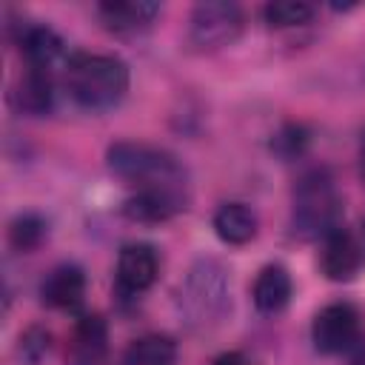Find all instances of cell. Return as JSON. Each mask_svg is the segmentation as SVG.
I'll return each instance as SVG.
<instances>
[{"instance_id": "cell-21", "label": "cell", "mask_w": 365, "mask_h": 365, "mask_svg": "<svg viewBox=\"0 0 365 365\" xmlns=\"http://www.w3.org/2000/svg\"><path fill=\"white\" fill-rule=\"evenodd\" d=\"M359 174H362V182H365V137H362V145H359Z\"/></svg>"}, {"instance_id": "cell-6", "label": "cell", "mask_w": 365, "mask_h": 365, "mask_svg": "<svg viewBox=\"0 0 365 365\" xmlns=\"http://www.w3.org/2000/svg\"><path fill=\"white\" fill-rule=\"evenodd\" d=\"M359 336V311L348 302L325 305L311 325V339L319 354H342Z\"/></svg>"}, {"instance_id": "cell-14", "label": "cell", "mask_w": 365, "mask_h": 365, "mask_svg": "<svg viewBox=\"0 0 365 365\" xmlns=\"http://www.w3.org/2000/svg\"><path fill=\"white\" fill-rule=\"evenodd\" d=\"M214 231L228 245H242L257 234V214L245 202H225L214 214Z\"/></svg>"}, {"instance_id": "cell-19", "label": "cell", "mask_w": 365, "mask_h": 365, "mask_svg": "<svg viewBox=\"0 0 365 365\" xmlns=\"http://www.w3.org/2000/svg\"><path fill=\"white\" fill-rule=\"evenodd\" d=\"M20 354L34 365V362H40V356L43 354H48V334L46 331H40V328H31L23 339H20Z\"/></svg>"}, {"instance_id": "cell-2", "label": "cell", "mask_w": 365, "mask_h": 365, "mask_svg": "<svg viewBox=\"0 0 365 365\" xmlns=\"http://www.w3.org/2000/svg\"><path fill=\"white\" fill-rule=\"evenodd\" d=\"M63 83L80 108L106 111L114 108L128 91V66L114 54L74 51L66 57Z\"/></svg>"}, {"instance_id": "cell-10", "label": "cell", "mask_w": 365, "mask_h": 365, "mask_svg": "<svg viewBox=\"0 0 365 365\" xmlns=\"http://www.w3.org/2000/svg\"><path fill=\"white\" fill-rule=\"evenodd\" d=\"M83 294H86V274L71 265V262H63L57 268H51L40 285V297L46 305L51 308H60V311H71L83 302Z\"/></svg>"}, {"instance_id": "cell-18", "label": "cell", "mask_w": 365, "mask_h": 365, "mask_svg": "<svg viewBox=\"0 0 365 365\" xmlns=\"http://www.w3.org/2000/svg\"><path fill=\"white\" fill-rule=\"evenodd\" d=\"M43 237H46V220L37 217V214H20V217L11 222V228H9V240H11V245L20 248V251L37 248V245L43 242Z\"/></svg>"}, {"instance_id": "cell-22", "label": "cell", "mask_w": 365, "mask_h": 365, "mask_svg": "<svg viewBox=\"0 0 365 365\" xmlns=\"http://www.w3.org/2000/svg\"><path fill=\"white\" fill-rule=\"evenodd\" d=\"M362 77H365V66H362Z\"/></svg>"}, {"instance_id": "cell-16", "label": "cell", "mask_w": 365, "mask_h": 365, "mask_svg": "<svg viewBox=\"0 0 365 365\" xmlns=\"http://www.w3.org/2000/svg\"><path fill=\"white\" fill-rule=\"evenodd\" d=\"M51 74L43 71V68H29L26 66V74L20 80V91H17V103L23 111L29 114H46L51 108Z\"/></svg>"}, {"instance_id": "cell-3", "label": "cell", "mask_w": 365, "mask_h": 365, "mask_svg": "<svg viewBox=\"0 0 365 365\" xmlns=\"http://www.w3.org/2000/svg\"><path fill=\"white\" fill-rule=\"evenodd\" d=\"M342 200L334 177L325 168H314L299 177L294 188V231L305 240H322L334 228H339Z\"/></svg>"}, {"instance_id": "cell-8", "label": "cell", "mask_w": 365, "mask_h": 365, "mask_svg": "<svg viewBox=\"0 0 365 365\" xmlns=\"http://www.w3.org/2000/svg\"><path fill=\"white\" fill-rule=\"evenodd\" d=\"M160 14L157 3L148 0H111V3H100L97 6V17L108 31L117 34H134L143 31L154 23V17Z\"/></svg>"}, {"instance_id": "cell-4", "label": "cell", "mask_w": 365, "mask_h": 365, "mask_svg": "<svg viewBox=\"0 0 365 365\" xmlns=\"http://www.w3.org/2000/svg\"><path fill=\"white\" fill-rule=\"evenodd\" d=\"M228 277L220 262L200 259L180 285V311L191 328H211L228 311Z\"/></svg>"}, {"instance_id": "cell-7", "label": "cell", "mask_w": 365, "mask_h": 365, "mask_svg": "<svg viewBox=\"0 0 365 365\" xmlns=\"http://www.w3.org/2000/svg\"><path fill=\"white\" fill-rule=\"evenodd\" d=\"M160 271L157 251L148 242H128L117 257V285L123 294H143L154 285Z\"/></svg>"}, {"instance_id": "cell-5", "label": "cell", "mask_w": 365, "mask_h": 365, "mask_svg": "<svg viewBox=\"0 0 365 365\" xmlns=\"http://www.w3.org/2000/svg\"><path fill=\"white\" fill-rule=\"evenodd\" d=\"M242 31V9L228 0L197 3L188 17V40L197 48H222Z\"/></svg>"}, {"instance_id": "cell-13", "label": "cell", "mask_w": 365, "mask_h": 365, "mask_svg": "<svg viewBox=\"0 0 365 365\" xmlns=\"http://www.w3.org/2000/svg\"><path fill=\"white\" fill-rule=\"evenodd\" d=\"M20 51L26 57L29 68L48 71L54 66V60L63 54V40L48 26H23V31H20Z\"/></svg>"}, {"instance_id": "cell-11", "label": "cell", "mask_w": 365, "mask_h": 365, "mask_svg": "<svg viewBox=\"0 0 365 365\" xmlns=\"http://www.w3.org/2000/svg\"><path fill=\"white\" fill-rule=\"evenodd\" d=\"M106 356V325L100 317H83L74 325L68 345V365H100Z\"/></svg>"}, {"instance_id": "cell-20", "label": "cell", "mask_w": 365, "mask_h": 365, "mask_svg": "<svg viewBox=\"0 0 365 365\" xmlns=\"http://www.w3.org/2000/svg\"><path fill=\"white\" fill-rule=\"evenodd\" d=\"M214 365H254L248 356H242V354H237V351H231V354H222Z\"/></svg>"}, {"instance_id": "cell-9", "label": "cell", "mask_w": 365, "mask_h": 365, "mask_svg": "<svg viewBox=\"0 0 365 365\" xmlns=\"http://www.w3.org/2000/svg\"><path fill=\"white\" fill-rule=\"evenodd\" d=\"M319 268L328 279H351L359 268V245L356 240L339 225L331 234L322 237V254H319Z\"/></svg>"}, {"instance_id": "cell-17", "label": "cell", "mask_w": 365, "mask_h": 365, "mask_svg": "<svg viewBox=\"0 0 365 365\" xmlns=\"http://www.w3.org/2000/svg\"><path fill=\"white\" fill-rule=\"evenodd\" d=\"M262 17L268 26L274 29H291V26H302L314 17V6L308 3H294V0H279V3H268L262 9Z\"/></svg>"}, {"instance_id": "cell-12", "label": "cell", "mask_w": 365, "mask_h": 365, "mask_svg": "<svg viewBox=\"0 0 365 365\" xmlns=\"http://www.w3.org/2000/svg\"><path fill=\"white\" fill-rule=\"evenodd\" d=\"M291 291H294V285H291L288 271L282 265H265L254 279L251 297L262 314H279L288 305Z\"/></svg>"}, {"instance_id": "cell-15", "label": "cell", "mask_w": 365, "mask_h": 365, "mask_svg": "<svg viewBox=\"0 0 365 365\" xmlns=\"http://www.w3.org/2000/svg\"><path fill=\"white\" fill-rule=\"evenodd\" d=\"M177 342L165 334H148L128 345L120 365H174Z\"/></svg>"}, {"instance_id": "cell-1", "label": "cell", "mask_w": 365, "mask_h": 365, "mask_svg": "<svg viewBox=\"0 0 365 365\" xmlns=\"http://www.w3.org/2000/svg\"><path fill=\"white\" fill-rule=\"evenodd\" d=\"M106 163L111 174L134 185V191H154V194H174L188 200V174L182 163L157 145L148 143H114L106 151Z\"/></svg>"}]
</instances>
